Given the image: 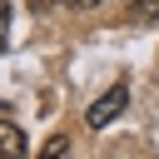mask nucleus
Returning <instances> with one entry per match:
<instances>
[{
	"instance_id": "nucleus-6",
	"label": "nucleus",
	"mask_w": 159,
	"mask_h": 159,
	"mask_svg": "<svg viewBox=\"0 0 159 159\" xmlns=\"http://www.w3.org/2000/svg\"><path fill=\"white\" fill-rule=\"evenodd\" d=\"M65 5H70V10H94L99 0H65Z\"/></svg>"
},
{
	"instance_id": "nucleus-3",
	"label": "nucleus",
	"mask_w": 159,
	"mask_h": 159,
	"mask_svg": "<svg viewBox=\"0 0 159 159\" xmlns=\"http://www.w3.org/2000/svg\"><path fill=\"white\" fill-rule=\"evenodd\" d=\"M35 159H70V139H65V134H50V139L40 144Z\"/></svg>"
},
{
	"instance_id": "nucleus-2",
	"label": "nucleus",
	"mask_w": 159,
	"mask_h": 159,
	"mask_svg": "<svg viewBox=\"0 0 159 159\" xmlns=\"http://www.w3.org/2000/svg\"><path fill=\"white\" fill-rule=\"evenodd\" d=\"M0 159H25V134L10 119H0Z\"/></svg>"
},
{
	"instance_id": "nucleus-4",
	"label": "nucleus",
	"mask_w": 159,
	"mask_h": 159,
	"mask_svg": "<svg viewBox=\"0 0 159 159\" xmlns=\"http://www.w3.org/2000/svg\"><path fill=\"white\" fill-rule=\"evenodd\" d=\"M129 20H134V25H144V20H159V0H139V5H129Z\"/></svg>"
},
{
	"instance_id": "nucleus-1",
	"label": "nucleus",
	"mask_w": 159,
	"mask_h": 159,
	"mask_svg": "<svg viewBox=\"0 0 159 159\" xmlns=\"http://www.w3.org/2000/svg\"><path fill=\"white\" fill-rule=\"evenodd\" d=\"M124 104H129V89H124V84H109V89L84 109V124H89V129H104L109 119H119V114H124Z\"/></svg>"
},
{
	"instance_id": "nucleus-5",
	"label": "nucleus",
	"mask_w": 159,
	"mask_h": 159,
	"mask_svg": "<svg viewBox=\"0 0 159 159\" xmlns=\"http://www.w3.org/2000/svg\"><path fill=\"white\" fill-rule=\"evenodd\" d=\"M5 30H10V0H0V45H5Z\"/></svg>"
}]
</instances>
